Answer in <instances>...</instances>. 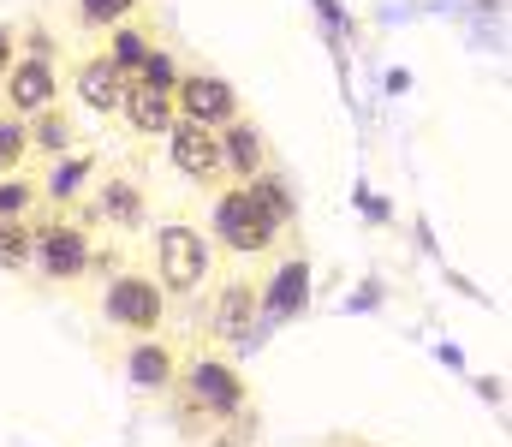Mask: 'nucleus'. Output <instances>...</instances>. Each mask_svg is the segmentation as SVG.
I'll return each instance as SVG.
<instances>
[{"label": "nucleus", "instance_id": "1", "mask_svg": "<svg viewBox=\"0 0 512 447\" xmlns=\"http://www.w3.org/2000/svg\"><path fill=\"white\" fill-rule=\"evenodd\" d=\"M149 275L155 287L167 293V304H185V298L209 293L215 275H221V257L209 245L203 227H191L185 215H167L155 233H149Z\"/></svg>", "mask_w": 512, "mask_h": 447}, {"label": "nucleus", "instance_id": "2", "mask_svg": "<svg viewBox=\"0 0 512 447\" xmlns=\"http://www.w3.org/2000/svg\"><path fill=\"white\" fill-rule=\"evenodd\" d=\"M203 233H209L215 257H233V263H268V257L286 251V233L256 209V197L245 185L209 191V227Z\"/></svg>", "mask_w": 512, "mask_h": 447}, {"label": "nucleus", "instance_id": "3", "mask_svg": "<svg viewBox=\"0 0 512 447\" xmlns=\"http://www.w3.org/2000/svg\"><path fill=\"white\" fill-rule=\"evenodd\" d=\"M96 251H102V239L78 221V215H54V209H42L36 221H30V275H42L48 287H84V281H96Z\"/></svg>", "mask_w": 512, "mask_h": 447}, {"label": "nucleus", "instance_id": "4", "mask_svg": "<svg viewBox=\"0 0 512 447\" xmlns=\"http://www.w3.org/2000/svg\"><path fill=\"white\" fill-rule=\"evenodd\" d=\"M173 400L197 406L209 424L239 418V412H256V406H251V382L239 376V364H233L227 352H209V346H203V352H191V358H179Z\"/></svg>", "mask_w": 512, "mask_h": 447}, {"label": "nucleus", "instance_id": "5", "mask_svg": "<svg viewBox=\"0 0 512 447\" xmlns=\"http://www.w3.org/2000/svg\"><path fill=\"white\" fill-rule=\"evenodd\" d=\"M167 316H173V304H167V293L155 287V275L143 263H120L108 275V287H102V322L114 334H126V340L167 334Z\"/></svg>", "mask_w": 512, "mask_h": 447}, {"label": "nucleus", "instance_id": "6", "mask_svg": "<svg viewBox=\"0 0 512 447\" xmlns=\"http://www.w3.org/2000/svg\"><path fill=\"white\" fill-rule=\"evenodd\" d=\"M72 215H78L90 233H102V227L131 233V227H143V215H149V191H143L137 173H96V185L84 191V203H78Z\"/></svg>", "mask_w": 512, "mask_h": 447}, {"label": "nucleus", "instance_id": "7", "mask_svg": "<svg viewBox=\"0 0 512 447\" xmlns=\"http://www.w3.org/2000/svg\"><path fill=\"white\" fill-rule=\"evenodd\" d=\"M256 328H262V310H256V281H251V275H221V281L209 287L203 340H209V346H251Z\"/></svg>", "mask_w": 512, "mask_h": 447}, {"label": "nucleus", "instance_id": "8", "mask_svg": "<svg viewBox=\"0 0 512 447\" xmlns=\"http://www.w3.org/2000/svg\"><path fill=\"white\" fill-rule=\"evenodd\" d=\"M245 108H239V84L233 78H221V72H179V84H173V120H191V126H209V132H221L227 120H239Z\"/></svg>", "mask_w": 512, "mask_h": 447}, {"label": "nucleus", "instance_id": "9", "mask_svg": "<svg viewBox=\"0 0 512 447\" xmlns=\"http://www.w3.org/2000/svg\"><path fill=\"white\" fill-rule=\"evenodd\" d=\"M0 108H6L12 120H36V114L60 108V60L18 54V60L0 72Z\"/></svg>", "mask_w": 512, "mask_h": 447}, {"label": "nucleus", "instance_id": "10", "mask_svg": "<svg viewBox=\"0 0 512 447\" xmlns=\"http://www.w3.org/2000/svg\"><path fill=\"white\" fill-rule=\"evenodd\" d=\"M167 167L179 179H191L197 191H221L227 185V167H221V138L209 126H191V120H173L167 126Z\"/></svg>", "mask_w": 512, "mask_h": 447}, {"label": "nucleus", "instance_id": "11", "mask_svg": "<svg viewBox=\"0 0 512 447\" xmlns=\"http://www.w3.org/2000/svg\"><path fill=\"white\" fill-rule=\"evenodd\" d=\"M304 304H310V257L280 251L274 269L256 281V310H262V322H292V316H304Z\"/></svg>", "mask_w": 512, "mask_h": 447}, {"label": "nucleus", "instance_id": "12", "mask_svg": "<svg viewBox=\"0 0 512 447\" xmlns=\"http://www.w3.org/2000/svg\"><path fill=\"white\" fill-rule=\"evenodd\" d=\"M96 173H102V155H96V149H72V155H60V161L36 167L42 209H54V215H72V209L84 203V191L96 185Z\"/></svg>", "mask_w": 512, "mask_h": 447}, {"label": "nucleus", "instance_id": "13", "mask_svg": "<svg viewBox=\"0 0 512 447\" xmlns=\"http://www.w3.org/2000/svg\"><path fill=\"white\" fill-rule=\"evenodd\" d=\"M215 138H221V167H227V185H251L262 167H274V149H268V138H262V126H256L251 114L227 120Z\"/></svg>", "mask_w": 512, "mask_h": 447}, {"label": "nucleus", "instance_id": "14", "mask_svg": "<svg viewBox=\"0 0 512 447\" xmlns=\"http://www.w3.org/2000/svg\"><path fill=\"white\" fill-rule=\"evenodd\" d=\"M179 346L167 334H149V340H126V376L137 394H173L179 382Z\"/></svg>", "mask_w": 512, "mask_h": 447}, {"label": "nucleus", "instance_id": "15", "mask_svg": "<svg viewBox=\"0 0 512 447\" xmlns=\"http://www.w3.org/2000/svg\"><path fill=\"white\" fill-rule=\"evenodd\" d=\"M66 84H72V96H78L90 114H102V120H108V114H120V102H126V72H120L102 48H96V54H84V60L72 66V78H66Z\"/></svg>", "mask_w": 512, "mask_h": 447}, {"label": "nucleus", "instance_id": "16", "mask_svg": "<svg viewBox=\"0 0 512 447\" xmlns=\"http://www.w3.org/2000/svg\"><path fill=\"white\" fill-rule=\"evenodd\" d=\"M120 120H126V132L137 138V144L167 138V126H173V90H155V84H143V78H126Z\"/></svg>", "mask_w": 512, "mask_h": 447}, {"label": "nucleus", "instance_id": "17", "mask_svg": "<svg viewBox=\"0 0 512 447\" xmlns=\"http://www.w3.org/2000/svg\"><path fill=\"white\" fill-rule=\"evenodd\" d=\"M245 191H251L256 209H262V215H268V221H274L286 239L298 233V185L286 179V167H280V161H274V167H262V173H256Z\"/></svg>", "mask_w": 512, "mask_h": 447}, {"label": "nucleus", "instance_id": "18", "mask_svg": "<svg viewBox=\"0 0 512 447\" xmlns=\"http://www.w3.org/2000/svg\"><path fill=\"white\" fill-rule=\"evenodd\" d=\"M155 48H161V42H155V24H149V18H126V24H114V30H108V42H102V54H108L126 78L143 72V60H149Z\"/></svg>", "mask_w": 512, "mask_h": 447}, {"label": "nucleus", "instance_id": "19", "mask_svg": "<svg viewBox=\"0 0 512 447\" xmlns=\"http://www.w3.org/2000/svg\"><path fill=\"white\" fill-rule=\"evenodd\" d=\"M24 132H30V161H42V167L78 149V132H72V114L66 108H48V114L24 120Z\"/></svg>", "mask_w": 512, "mask_h": 447}, {"label": "nucleus", "instance_id": "20", "mask_svg": "<svg viewBox=\"0 0 512 447\" xmlns=\"http://www.w3.org/2000/svg\"><path fill=\"white\" fill-rule=\"evenodd\" d=\"M42 215V191H36V173H6L0 179V221H36Z\"/></svg>", "mask_w": 512, "mask_h": 447}, {"label": "nucleus", "instance_id": "21", "mask_svg": "<svg viewBox=\"0 0 512 447\" xmlns=\"http://www.w3.org/2000/svg\"><path fill=\"white\" fill-rule=\"evenodd\" d=\"M78 6V24L84 30H114V24H126L143 12V0H72Z\"/></svg>", "mask_w": 512, "mask_h": 447}, {"label": "nucleus", "instance_id": "22", "mask_svg": "<svg viewBox=\"0 0 512 447\" xmlns=\"http://www.w3.org/2000/svg\"><path fill=\"white\" fill-rule=\"evenodd\" d=\"M24 167H30V132H24V120H12L0 108V179L6 173H24Z\"/></svg>", "mask_w": 512, "mask_h": 447}, {"label": "nucleus", "instance_id": "23", "mask_svg": "<svg viewBox=\"0 0 512 447\" xmlns=\"http://www.w3.org/2000/svg\"><path fill=\"white\" fill-rule=\"evenodd\" d=\"M0 275H30V221H0Z\"/></svg>", "mask_w": 512, "mask_h": 447}, {"label": "nucleus", "instance_id": "24", "mask_svg": "<svg viewBox=\"0 0 512 447\" xmlns=\"http://www.w3.org/2000/svg\"><path fill=\"white\" fill-rule=\"evenodd\" d=\"M197 447H256V412H239V418H221Z\"/></svg>", "mask_w": 512, "mask_h": 447}, {"label": "nucleus", "instance_id": "25", "mask_svg": "<svg viewBox=\"0 0 512 447\" xmlns=\"http://www.w3.org/2000/svg\"><path fill=\"white\" fill-rule=\"evenodd\" d=\"M137 78H143V84H155V90H173V84H179V60H173L167 48H155V54L143 60V72H137Z\"/></svg>", "mask_w": 512, "mask_h": 447}, {"label": "nucleus", "instance_id": "26", "mask_svg": "<svg viewBox=\"0 0 512 447\" xmlns=\"http://www.w3.org/2000/svg\"><path fill=\"white\" fill-rule=\"evenodd\" d=\"M18 60V24H0V72Z\"/></svg>", "mask_w": 512, "mask_h": 447}, {"label": "nucleus", "instance_id": "27", "mask_svg": "<svg viewBox=\"0 0 512 447\" xmlns=\"http://www.w3.org/2000/svg\"><path fill=\"white\" fill-rule=\"evenodd\" d=\"M334 447H370V442H334Z\"/></svg>", "mask_w": 512, "mask_h": 447}]
</instances>
